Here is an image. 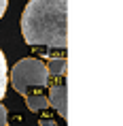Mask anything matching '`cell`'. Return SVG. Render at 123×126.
<instances>
[{
    "instance_id": "cell-2",
    "label": "cell",
    "mask_w": 123,
    "mask_h": 126,
    "mask_svg": "<svg viewBox=\"0 0 123 126\" xmlns=\"http://www.w3.org/2000/svg\"><path fill=\"white\" fill-rule=\"evenodd\" d=\"M9 81H11L15 92L23 94V96H28L32 92H40L43 88L49 86L47 64L38 58H23L11 68Z\"/></svg>"
},
{
    "instance_id": "cell-4",
    "label": "cell",
    "mask_w": 123,
    "mask_h": 126,
    "mask_svg": "<svg viewBox=\"0 0 123 126\" xmlns=\"http://www.w3.org/2000/svg\"><path fill=\"white\" fill-rule=\"evenodd\" d=\"M26 105L30 111H45L49 109V98H47V94H40V92H32L26 96Z\"/></svg>"
},
{
    "instance_id": "cell-3",
    "label": "cell",
    "mask_w": 123,
    "mask_h": 126,
    "mask_svg": "<svg viewBox=\"0 0 123 126\" xmlns=\"http://www.w3.org/2000/svg\"><path fill=\"white\" fill-rule=\"evenodd\" d=\"M47 98H49V107H53L57 111L59 118H64V120L68 118V86H66V81L49 88Z\"/></svg>"
},
{
    "instance_id": "cell-5",
    "label": "cell",
    "mask_w": 123,
    "mask_h": 126,
    "mask_svg": "<svg viewBox=\"0 0 123 126\" xmlns=\"http://www.w3.org/2000/svg\"><path fill=\"white\" fill-rule=\"evenodd\" d=\"M47 71H49V77H66V73H68V60H66V56H62V58H53L47 62Z\"/></svg>"
},
{
    "instance_id": "cell-1",
    "label": "cell",
    "mask_w": 123,
    "mask_h": 126,
    "mask_svg": "<svg viewBox=\"0 0 123 126\" xmlns=\"http://www.w3.org/2000/svg\"><path fill=\"white\" fill-rule=\"evenodd\" d=\"M21 34L32 47H68V0H30L21 15Z\"/></svg>"
},
{
    "instance_id": "cell-8",
    "label": "cell",
    "mask_w": 123,
    "mask_h": 126,
    "mask_svg": "<svg viewBox=\"0 0 123 126\" xmlns=\"http://www.w3.org/2000/svg\"><path fill=\"white\" fill-rule=\"evenodd\" d=\"M7 7H9V0H0V19H2V15L7 13Z\"/></svg>"
},
{
    "instance_id": "cell-7",
    "label": "cell",
    "mask_w": 123,
    "mask_h": 126,
    "mask_svg": "<svg viewBox=\"0 0 123 126\" xmlns=\"http://www.w3.org/2000/svg\"><path fill=\"white\" fill-rule=\"evenodd\" d=\"M9 111H7V107L2 105V103H0V126H9Z\"/></svg>"
},
{
    "instance_id": "cell-6",
    "label": "cell",
    "mask_w": 123,
    "mask_h": 126,
    "mask_svg": "<svg viewBox=\"0 0 123 126\" xmlns=\"http://www.w3.org/2000/svg\"><path fill=\"white\" fill-rule=\"evenodd\" d=\"M7 86H9V71H7V58H4V53L0 49V103L4 98V94H7Z\"/></svg>"
}]
</instances>
